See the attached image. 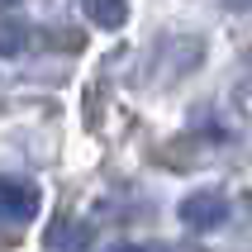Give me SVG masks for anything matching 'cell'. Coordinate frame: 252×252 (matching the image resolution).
Listing matches in <instances>:
<instances>
[{
    "instance_id": "cell-5",
    "label": "cell",
    "mask_w": 252,
    "mask_h": 252,
    "mask_svg": "<svg viewBox=\"0 0 252 252\" xmlns=\"http://www.w3.org/2000/svg\"><path fill=\"white\" fill-rule=\"evenodd\" d=\"M143 252H200V248H143Z\"/></svg>"
},
{
    "instance_id": "cell-4",
    "label": "cell",
    "mask_w": 252,
    "mask_h": 252,
    "mask_svg": "<svg viewBox=\"0 0 252 252\" xmlns=\"http://www.w3.org/2000/svg\"><path fill=\"white\" fill-rule=\"evenodd\" d=\"M29 48V24L24 19H0V57H19Z\"/></svg>"
},
{
    "instance_id": "cell-6",
    "label": "cell",
    "mask_w": 252,
    "mask_h": 252,
    "mask_svg": "<svg viewBox=\"0 0 252 252\" xmlns=\"http://www.w3.org/2000/svg\"><path fill=\"white\" fill-rule=\"evenodd\" d=\"M110 252H143V248H110Z\"/></svg>"
},
{
    "instance_id": "cell-1",
    "label": "cell",
    "mask_w": 252,
    "mask_h": 252,
    "mask_svg": "<svg viewBox=\"0 0 252 252\" xmlns=\"http://www.w3.org/2000/svg\"><path fill=\"white\" fill-rule=\"evenodd\" d=\"M181 224L195 228V233H214V228L228 224V195H219V190H195V195L181 200Z\"/></svg>"
},
{
    "instance_id": "cell-2",
    "label": "cell",
    "mask_w": 252,
    "mask_h": 252,
    "mask_svg": "<svg viewBox=\"0 0 252 252\" xmlns=\"http://www.w3.org/2000/svg\"><path fill=\"white\" fill-rule=\"evenodd\" d=\"M43 195L33 181H14V176H0V219L5 224H29L38 214Z\"/></svg>"
},
{
    "instance_id": "cell-3",
    "label": "cell",
    "mask_w": 252,
    "mask_h": 252,
    "mask_svg": "<svg viewBox=\"0 0 252 252\" xmlns=\"http://www.w3.org/2000/svg\"><path fill=\"white\" fill-rule=\"evenodd\" d=\"M86 19L114 33V29L128 24V0H86Z\"/></svg>"
}]
</instances>
